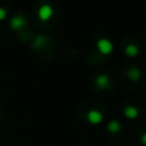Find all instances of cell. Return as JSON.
I'll return each mask as SVG.
<instances>
[{"label": "cell", "mask_w": 146, "mask_h": 146, "mask_svg": "<svg viewBox=\"0 0 146 146\" xmlns=\"http://www.w3.org/2000/svg\"><path fill=\"white\" fill-rule=\"evenodd\" d=\"M96 46H98V50L100 51L103 55H109V54L113 53L114 50V45L109 38H105V37H101L96 42Z\"/></svg>", "instance_id": "6da1fadb"}, {"label": "cell", "mask_w": 146, "mask_h": 146, "mask_svg": "<svg viewBox=\"0 0 146 146\" xmlns=\"http://www.w3.org/2000/svg\"><path fill=\"white\" fill-rule=\"evenodd\" d=\"M87 121L90 122L91 124H100L101 122L104 121V115L100 110H96V109H91L87 113Z\"/></svg>", "instance_id": "7a4b0ae2"}, {"label": "cell", "mask_w": 146, "mask_h": 146, "mask_svg": "<svg viewBox=\"0 0 146 146\" xmlns=\"http://www.w3.org/2000/svg\"><path fill=\"white\" fill-rule=\"evenodd\" d=\"M54 14L53 8L49 4H42L40 8H38V17H40L41 21H49Z\"/></svg>", "instance_id": "3957f363"}, {"label": "cell", "mask_w": 146, "mask_h": 146, "mask_svg": "<svg viewBox=\"0 0 146 146\" xmlns=\"http://www.w3.org/2000/svg\"><path fill=\"white\" fill-rule=\"evenodd\" d=\"M95 85L98 86L100 90H105L110 85V78L106 74H99L95 77Z\"/></svg>", "instance_id": "277c9868"}, {"label": "cell", "mask_w": 146, "mask_h": 146, "mask_svg": "<svg viewBox=\"0 0 146 146\" xmlns=\"http://www.w3.org/2000/svg\"><path fill=\"white\" fill-rule=\"evenodd\" d=\"M25 25H26V19L23 17H21V15H15V17H13L12 21H10V27L14 31L21 30Z\"/></svg>", "instance_id": "5b68a950"}, {"label": "cell", "mask_w": 146, "mask_h": 146, "mask_svg": "<svg viewBox=\"0 0 146 146\" xmlns=\"http://www.w3.org/2000/svg\"><path fill=\"white\" fill-rule=\"evenodd\" d=\"M123 113H124V117L128 118V119H135V118L139 117V110H137L135 106H132V105L126 106L124 110H123Z\"/></svg>", "instance_id": "8992f818"}, {"label": "cell", "mask_w": 146, "mask_h": 146, "mask_svg": "<svg viewBox=\"0 0 146 146\" xmlns=\"http://www.w3.org/2000/svg\"><path fill=\"white\" fill-rule=\"evenodd\" d=\"M127 76L131 81H139L141 78V72L136 67H129L128 71H127Z\"/></svg>", "instance_id": "52a82bcc"}, {"label": "cell", "mask_w": 146, "mask_h": 146, "mask_svg": "<svg viewBox=\"0 0 146 146\" xmlns=\"http://www.w3.org/2000/svg\"><path fill=\"white\" fill-rule=\"evenodd\" d=\"M139 53H140V49L137 48L136 45H133V44H129V45L126 46V49H124V54H126L127 56H129V58L137 56Z\"/></svg>", "instance_id": "ba28073f"}, {"label": "cell", "mask_w": 146, "mask_h": 146, "mask_svg": "<svg viewBox=\"0 0 146 146\" xmlns=\"http://www.w3.org/2000/svg\"><path fill=\"white\" fill-rule=\"evenodd\" d=\"M106 128H108V131L111 132V133H118L122 129V124L119 121H110L108 123V126H106Z\"/></svg>", "instance_id": "9c48e42d"}, {"label": "cell", "mask_w": 146, "mask_h": 146, "mask_svg": "<svg viewBox=\"0 0 146 146\" xmlns=\"http://www.w3.org/2000/svg\"><path fill=\"white\" fill-rule=\"evenodd\" d=\"M5 17H7V12H5V9L0 8V21L5 19Z\"/></svg>", "instance_id": "30bf717a"}, {"label": "cell", "mask_w": 146, "mask_h": 146, "mask_svg": "<svg viewBox=\"0 0 146 146\" xmlns=\"http://www.w3.org/2000/svg\"><path fill=\"white\" fill-rule=\"evenodd\" d=\"M141 142L144 145H146V132H144V133H142V136H141Z\"/></svg>", "instance_id": "8fae6325"}]
</instances>
